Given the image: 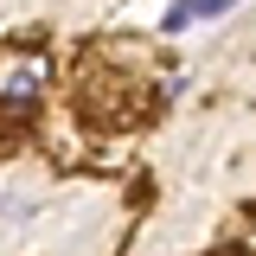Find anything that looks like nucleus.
<instances>
[{
  "mask_svg": "<svg viewBox=\"0 0 256 256\" xmlns=\"http://www.w3.org/2000/svg\"><path fill=\"white\" fill-rule=\"evenodd\" d=\"M230 6H237V0H192V13H198V20H224Z\"/></svg>",
  "mask_w": 256,
  "mask_h": 256,
  "instance_id": "f257e3e1",
  "label": "nucleus"
}]
</instances>
